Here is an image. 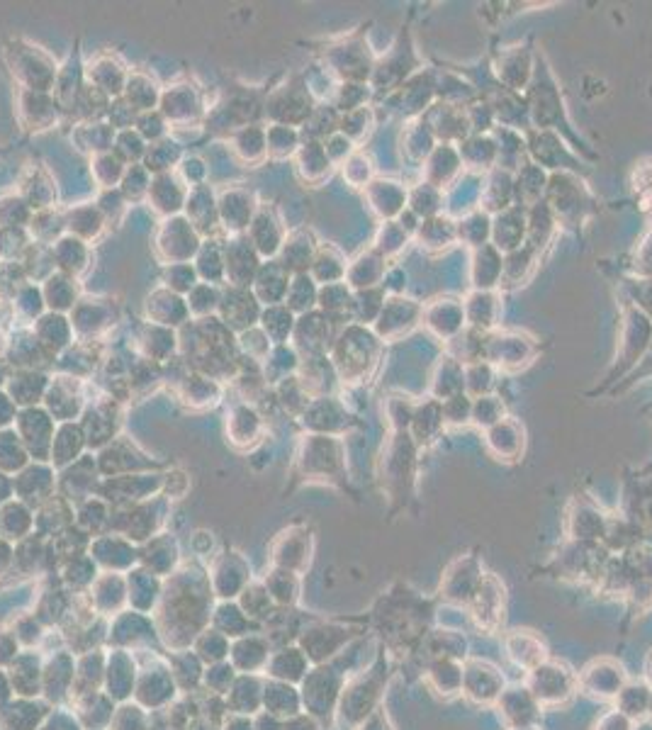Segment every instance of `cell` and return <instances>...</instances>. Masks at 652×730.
Segmentation results:
<instances>
[{"label":"cell","mask_w":652,"mask_h":730,"mask_svg":"<svg viewBox=\"0 0 652 730\" xmlns=\"http://www.w3.org/2000/svg\"><path fill=\"white\" fill-rule=\"evenodd\" d=\"M73 675H76V665H73V657L61 653L56 655L52 662L47 665L42 675V689L47 692L49 699L59 701L64 696L71 694L73 687Z\"/></svg>","instance_id":"obj_20"},{"label":"cell","mask_w":652,"mask_h":730,"mask_svg":"<svg viewBox=\"0 0 652 730\" xmlns=\"http://www.w3.org/2000/svg\"><path fill=\"white\" fill-rule=\"evenodd\" d=\"M195 655H198L202 662H210V665L224 662V657L229 655L227 636L219 631H202L198 640H195Z\"/></svg>","instance_id":"obj_37"},{"label":"cell","mask_w":652,"mask_h":730,"mask_svg":"<svg viewBox=\"0 0 652 730\" xmlns=\"http://www.w3.org/2000/svg\"><path fill=\"white\" fill-rule=\"evenodd\" d=\"M127 582L117 572H105L103 577L93 582L91 587V606L98 614H117L122 604L127 602Z\"/></svg>","instance_id":"obj_18"},{"label":"cell","mask_w":652,"mask_h":730,"mask_svg":"<svg viewBox=\"0 0 652 730\" xmlns=\"http://www.w3.org/2000/svg\"><path fill=\"white\" fill-rule=\"evenodd\" d=\"M52 263L59 268V273L71 275H81L88 268V246L86 241L76 239V237H64L59 239L52 246Z\"/></svg>","instance_id":"obj_21"},{"label":"cell","mask_w":652,"mask_h":730,"mask_svg":"<svg viewBox=\"0 0 652 730\" xmlns=\"http://www.w3.org/2000/svg\"><path fill=\"white\" fill-rule=\"evenodd\" d=\"M261 701L263 694L261 687H258V679L244 675L236 679L232 689H229L227 709L232 713H239V716H249V713H254L261 706Z\"/></svg>","instance_id":"obj_28"},{"label":"cell","mask_w":652,"mask_h":730,"mask_svg":"<svg viewBox=\"0 0 652 730\" xmlns=\"http://www.w3.org/2000/svg\"><path fill=\"white\" fill-rule=\"evenodd\" d=\"M234 154L239 156L244 164H261L268 156V137L261 127L246 125L239 127L232 137Z\"/></svg>","instance_id":"obj_26"},{"label":"cell","mask_w":652,"mask_h":730,"mask_svg":"<svg viewBox=\"0 0 652 730\" xmlns=\"http://www.w3.org/2000/svg\"><path fill=\"white\" fill-rule=\"evenodd\" d=\"M254 730H283V726H278V721H275L273 713H268V716L258 718V721L254 723Z\"/></svg>","instance_id":"obj_48"},{"label":"cell","mask_w":652,"mask_h":730,"mask_svg":"<svg viewBox=\"0 0 652 730\" xmlns=\"http://www.w3.org/2000/svg\"><path fill=\"white\" fill-rule=\"evenodd\" d=\"M198 283H200L198 271H195V266H190V263H176V266L166 268V288L176 292V295L190 292Z\"/></svg>","instance_id":"obj_39"},{"label":"cell","mask_w":652,"mask_h":730,"mask_svg":"<svg viewBox=\"0 0 652 730\" xmlns=\"http://www.w3.org/2000/svg\"><path fill=\"white\" fill-rule=\"evenodd\" d=\"M224 730H254V723L249 718L239 716V713H232V716L224 718Z\"/></svg>","instance_id":"obj_46"},{"label":"cell","mask_w":652,"mask_h":730,"mask_svg":"<svg viewBox=\"0 0 652 730\" xmlns=\"http://www.w3.org/2000/svg\"><path fill=\"white\" fill-rule=\"evenodd\" d=\"M8 395L13 397V402L22 404V407H35L37 402L44 400L47 395L49 380L44 378L42 373H35V370H20V373L10 375L8 378Z\"/></svg>","instance_id":"obj_19"},{"label":"cell","mask_w":652,"mask_h":730,"mask_svg":"<svg viewBox=\"0 0 652 730\" xmlns=\"http://www.w3.org/2000/svg\"><path fill=\"white\" fill-rule=\"evenodd\" d=\"M261 329L263 334L268 336V341L271 344H285L290 336V331L295 329V324H292V314L288 307H280V305H273L268 307V310L261 312Z\"/></svg>","instance_id":"obj_34"},{"label":"cell","mask_w":652,"mask_h":730,"mask_svg":"<svg viewBox=\"0 0 652 730\" xmlns=\"http://www.w3.org/2000/svg\"><path fill=\"white\" fill-rule=\"evenodd\" d=\"M185 212H188V222L193 224L198 234H212V229L222 227V224H219L217 200L215 195H212L210 185L190 188L188 200H185Z\"/></svg>","instance_id":"obj_14"},{"label":"cell","mask_w":652,"mask_h":730,"mask_svg":"<svg viewBox=\"0 0 652 730\" xmlns=\"http://www.w3.org/2000/svg\"><path fill=\"white\" fill-rule=\"evenodd\" d=\"M258 258L261 256L244 234L232 237L224 244V278L229 280V288H251L258 268H261Z\"/></svg>","instance_id":"obj_5"},{"label":"cell","mask_w":652,"mask_h":730,"mask_svg":"<svg viewBox=\"0 0 652 730\" xmlns=\"http://www.w3.org/2000/svg\"><path fill=\"white\" fill-rule=\"evenodd\" d=\"M268 609H271V597H268V589L246 587L244 592H241V611H244L249 619L266 616Z\"/></svg>","instance_id":"obj_40"},{"label":"cell","mask_w":652,"mask_h":730,"mask_svg":"<svg viewBox=\"0 0 652 730\" xmlns=\"http://www.w3.org/2000/svg\"><path fill=\"white\" fill-rule=\"evenodd\" d=\"M95 164L98 166H93V173H95V178H98L100 188H108V190L117 188V185L122 183V178H125L127 166H125V161L115 154V151L98 154L95 156Z\"/></svg>","instance_id":"obj_36"},{"label":"cell","mask_w":652,"mask_h":730,"mask_svg":"<svg viewBox=\"0 0 652 730\" xmlns=\"http://www.w3.org/2000/svg\"><path fill=\"white\" fill-rule=\"evenodd\" d=\"M18 657V638L15 633L0 631V665H8Z\"/></svg>","instance_id":"obj_44"},{"label":"cell","mask_w":652,"mask_h":730,"mask_svg":"<svg viewBox=\"0 0 652 730\" xmlns=\"http://www.w3.org/2000/svg\"><path fill=\"white\" fill-rule=\"evenodd\" d=\"M195 271L202 278V283H222L224 280V246L222 241L210 237L202 241L198 251V263H195Z\"/></svg>","instance_id":"obj_30"},{"label":"cell","mask_w":652,"mask_h":730,"mask_svg":"<svg viewBox=\"0 0 652 730\" xmlns=\"http://www.w3.org/2000/svg\"><path fill=\"white\" fill-rule=\"evenodd\" d=\"M161 599V636L176 650H185L193 640H198L202 626L210 621V577H202L195 570L178 572L168 584V589H163Z\"/></svg>","instance_id":"obj_1"},{"label":"cell","mask_w":652,"mask_h":730,"mask_svg":"<svg viewBox=\"0 0 652 730\" xmlns=\"http://www.w3.org/2000/svg\"><path fill=\"white\" fill-rule=\"evenodd\" d=\"M27 458H30V453L25 451L15 429L0 431V473H18V470H25Z\"/></svg>","instance_id":"obj_31"},{"label":"cell","mask_w":652,"mask_h":730,"mask_svg":"<svg viewBox=\"0 0 652 730\" xmlns=\"http://www.w3.org/2000/svg\"><path fill=\"white\" fill-rule=\"evenodd\" d=\"M42 297L47 302V307L56 314L73 310L78 305V292H76V278L66 273H52L47 275L42 285Z\"/></svg>","instance_id":"obj_22"},{"label":"cell","mask_w":652,"mask_h":730,"mask_svg":"<svg viewBox=\"0 0 652 730\" xmlns=\"http://www.w3.org/2000/svg\"><path fill=\"white\" fill-rule=\"evenodd\" d=\"M125 100L132 105V110L137 115H144V112H154L156 103H161V91L154 86L151 78L142 76V73H129L127 86H125Z\"/></svg>","instance_id":"obj_27"},{"label":"cell","mask_w":652,"mask_h":730,"mask_svg":"<svg viewBox=\"0 0 652 730\" xmlns=\"http://www.w3.org/2000/svg\"><path fill=\"white\" fill-rule=\"evenodd\" d=\"M56 421L47 409L39 407H27L22 409L15 419V434L20 436L22 446L30 453V458L35 463H47L49 456H52V443L56 434Z\"/></svg>","instance_id":"obj_2"},{"label":"cell","mask_w":652,"mask_h":730,"mask_svg":"<svg viewBox=\"0 0 652 730\" xmlns=\"http://www.w3.org/2000/svg\"><path fill=\"white\" fill-rule=\"evenodd\" d=\"M181 159V144L173 142L171 137L161 139V142H156L154 146H149L146 149V164L144 168L149 173H156V176H161V173H168L173 168V164Z\"/></svg>","instance_id":"obj_35"},{"label":"cell","mask_w":652,"mask_h":730,"mask_svg":"<svg viewBox=\"0 0 652 730\" xmlns=\"http://www.w3.org/2000/svg\"><path fill=\"white\" fill-rule=\"evenodd\" d=\"M185 302H188V312L193 314L195 319L215 317L219 310V302H222V292H219L217 285L212 283H198L188 292Z\"/></svg>","instance_id":"obj_33"},{"label":"cell","mask_w":652,"mask_h":730,"mask_svg":"<svg viewBox=\"0 0 652 730\" xmlns=\"http://www.w3.org/2000/svg\"><path fill=\"white\" fill-rule=\"evenodd\" d=\"M202 682L210 692L215 694H227L236 682V670L229 662H217V665H210L205 672H202Z\"/></svg>","instance_id":"obj_38"},{"label":"cell","mask_w":652,"mask_h":730,"mask_svg":"<svg viewBox=\"0 0 652 730\" xmlns=\"http://www.w3.org/2000/svg\"><path fill=\"white\" fill-rule=\"evenodd\" d=\"M110 730H149V718H146L144 709L127 704L120 711H115Z\"/></svg>","instance_id":"obj_41"},{"label":"cell","mask_w":652,"mask_h":730,"mask_svg":"<svg viewBox=\"0 0 652 730\" xmlns=\"http://www.w3.org/2000/svg\"><path fill=\"white\" fill-rule=\"evenodd\" d=\"M47 716V709L35 701H10L0 711V730H37L39 721Z\"/></svg>","instance_id":"obj_25"},{"label":"cell","mask_w":652,"mask_h":730,"mask_svg":"<svg viewBox=\"0 0 652 730\" xmlns=\"http://www.w3.org/2000/svg\"><path fill=\"white\" fill-rule=\"evenodd\" d=\"M210 584L212 592H217L219 597L232 599L249 587V567L239 558V553H224L215 563Z\"/></svg>","instance_id":"obj_10"},{"label":"cell","mask_w":652,"mask_h":730,"mask_svg":"<svg viewBox=\"0 0 652 730\" xmlns=\"http://www.w3.org/2000/svg\"><path fill=\"white\" fill-rule=\"evenodd\" d=\"M217 210H219V224H222L224 232L234 234V237H241L244 232H249L258 207L254 195H251L249 190L229 188L219 195Z\"/></svg>","instance_id":"obj_7"},{"label":"cell","mask_w":652,"mask_h":730,"mask_svg":"<svg viewBox=\"0 0 652 730\" xmlns=\"http://www.w3.org/2000/svg\"><path fill=\"white\" fill-rule=\"evenodd\" d=\"M263 434L261 414L251 404H236L227 417V436L236 448L254 446Z\"/></svg>","instance_id":"obj_15"},{"label":"cell","mask_w":652,"mask_h":730,"mask_svg":"<svg viewBox=\"0 0 652 730\" xmlns=\"http://www.w3.org/2000/svg\"><path fill=\"white\" fill-rule=\"evenodd\" d=\"M44 670L39 667V657L35 653L18 655L10 662V684L20 696H37L42 689Z\"/></svg>","instance_id":"obj_23"},{"label":"cell","mask_w":652,"mask_h":730,"mask_svg":"<svg viewBox=\"0 0 652 730\" xmlns=\"http://www.w3.org/2000/svg\"><path fill=\"white\" fill-rule=\"evenodd\" d=\"M246 239L258 251V256H275L283 249V229H280L278 217L268 210H258L254 222H251Z\"/></svg>","instance_id":"obj_16"},{"label":"cell","mask_w":652,"mask_h":730,"mask_svg":"<svg viewBox=\"0 0 652 730\" xmlns=\"http://www.w3.org/2000/svg\"><path fill=\"white\" fill-rule=\"evenodd\" d=\"M161 115L176 127H188L202 115L200 95L193 86H173L161 93Z\"/></svg>","instance_id":"obj_11"},{"label":"cell","mask_w":652,"mask_h":730,"mask_svg":"<svg viewBox=\"0 0 652 730\" xmlns=\"http://www.w3.org/2000/svg\"><path fill=\"white\" fill-rule=\"evenodd\" d=\"M47 726L52 728V730H81V726H78L76 718L66 716V713H56V716L49 718ZM39 730H44V728H39Z\"/></svg>","instance_id":"obj_45"},{"label":"cell","mask_w":652,"mask_h":730,"mask_svg":"<svg viewBox=\"0 0 652 730\" xmlns=\"http://www.w3.org/2000/svg\"><path fill=\"white\" fill-rule=\"evenodd\" d=\"M229 653H232L234 670H241L244 675L258 670V667L268 665V648L261 638H249V636L239 638Z\"/></svg>","instance_id":"obj_29"},{"label":"cell","mask_w":652,"mask_h":730,"mask_svg":"<svg viewBox=\"0 0 652 730\" xmlns=\"http://www.w3.org/2000/svg\"><path fill=\"white\" fill-rule=\"evenodd\" d=\"M117 424H120L117 421V397L103 395L100 400L88 404L81 421L88 446L103 448L105 443H110L115 438Z\"/></svg>","instance_id":"obj_8"},{"label":"cell","mask_w":652,"mask_h":730,"mask_svg":"<svg viewBox=\"0 0 652 730\" xmlns=\"http://www.w3.org/2000/svg\"><path fill=\"white\" fill-rule=\"evenodd\" d=\"M156 244H159V254L166 258L168 266H176V263H188L190 256L198 254L202 241L188 219L171 217L163 222L159 234H156Z\"/></svg>","instance_id":"obj_4"},{"label":"cell","mask_w":652,"mask_h":730,"mask_svg":"<svg viewBox=\"0 0 652 730\" xmlns=\"http://www.w3.org/2000/svg\"><path fill=\"white\" fill-rule=\"evenodd\" d=\"M190 185H185L178 176H171V173H161V176L151 178L149 198L151 205H154L156 212L161 215H176L178 210H183L185 200H188Z\"/></svg>","instance_id":"obj_13"},{"label":"cell","mask_w":652,"mask_h":730,"mask_svg":"<svg viewBox=\"0 0 652 730\" xmlns=\"http://www.w3.org/2000/svg\"><path fill=\"white\" fill-rule=\"evenodd\" d=\"M10 492H13V482L8 480L3 473H0V507L10 499Z\"/></svg>","instance_id":"obj_49"},{"label":"cell","mask_w":652,"mask_h":730,"mask_svg":"<svg viewBox=\"0 0 652 730\" xmlns=\"http://www.w3.org/2000/svg\"><path fill=\"white\" fill-rule=\"evenodd\" d=\"M137 132L142 134V139H151V142H159V139H166V117L161 112H144V115L137 117Z\"/></svg>","instance_id":"obj_42"},{"label":"cell","mask_w":652,"mask_h":730,"mask_svg":"<svg viewBox=\"0 0 652 730\" xmlns=\"http://www.w3.org/2000/svg\"><path fill=\"white\" fill-rule=\"evenodd\" d=\"M261 302L251 290L244 288H229L222 292V302H219V319L227 324L234 334H244V331L254 329L261 322Z\"/></svg>","instance_id":"obj_6"},{"label":"cell","mask_w":652,"mask_h":730,"mask_svg":"<svg viewBox=\"0 0 652 730\" xmlns=\"http://www.w3.org/2000/svg\"><path fill=\"white\" fill-rule=\"evenodd\" d=\"M88 448L86 434H83V426L76 424V421H66V424L56 426L54 443H52V456H49V465L52 468H69V465L81 460V453Z\"/></svg>","instance_id":"obj_12"},{"label":"cell","mask_w":652,"mask_h":730,"mask_svg":"<svg viewBox=\"0 0 652 730\" xmlns=\"http://www.w3.org/2000/svg\"><path fill=\"white\" fill-rule=\"evenodd\" d=\"M13 560H15V550L10 548V543L3 538V541H0V575L13 565Z\"/></svg>","instance_id":"obj_47"},{"label":"cell","mask_w":652,"mask_h":730,"mask_svg":"<svg viewBox=\"0 0 652 730\" xmlns=\"http://www.w3.org/2000/svg\"><path fill=\"white\" fill-rule=\"evenodd\" d=\"M134 662L127 655H115L110 662V670L105 679H108V696L110 699H125L134 689Z\"/></svg>","instance_id":"obj_32"},{"label":"cell","mask_w":652,"mask_h":730,"mask_svg":"<svg viewBox=\"0 0 652 730\" xmlns=\"http://www.w3.org/2000/svg\"><path fill=\"white\" fill-rule=\"evenodd\" d=\"M56 487L54 468L49 463H35L20 470V475L13 480V492L27 507H42L52 499Z\"/></svg>","instance_id":"obj_9"},{"label":"cell","mask_w":652,"mask_h":730,"mask_svg":"<svg viewBox=\"0 0 652 730\" xmlns=\"http://www.w3.org/2000/svg\"><path fill=\"white\" fill-rule=\"evenodd\" d=\"M18 404L13 402V397L8 395V392L0 390V431L8 429L10 424H15V419H18Z\"/></svg>","instance_id":"obj_43"},{"label":"cell","mask_w":652,"mask_h":730,"mask_svg":"<svg viewBox=\"0 0 652 730\" xmlns=\"http://www.w3.org/2000/svg\"><path fill=\"white\" fill-rule=\"evenodd\" d=\"M178 397H181L183 404H188L190 409H207L215 407L222 397V387H219L217 380L207 378L202 373H185L178 383Z\"/></svg>","instance_id":"obj_17"},{"label":"cell","mask_w":652,"mask_h":730,"mask_svg":"<svg viewBox=\"0 0 652 730\" xmlns=\"http://www.w3.org/2000/svg\"><path fill=\"white\" fill-rule=\"evenodd\" d=\"M44 404H47V412L52 414L56 424L76 421L88 407L83 378H76V375H66V373L54 375V378L49 380Z\"/></svg>","instance_id":"obj_3"},{"label":"cell","mask_w":652,"mask_h":730,"mask_svg":"<svg viewBox=\"0 0 652 730\" xmlns=\"http://www.w3.org/2000/svg\"><path fill=\"white\" fill-rule=\"evenodd\" d=\"M35 531V516L27 504L18 502H5L3 509H0V536L5 541H22V538L32 536Z\"/></svg>","instance_id":"obj_24"}]
</instances>
